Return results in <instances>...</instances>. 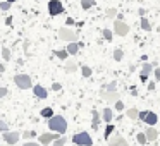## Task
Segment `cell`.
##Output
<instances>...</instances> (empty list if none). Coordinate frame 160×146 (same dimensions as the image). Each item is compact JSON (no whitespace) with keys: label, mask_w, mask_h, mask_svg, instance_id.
<instances>
[{"label":"cell","mask_w":160,"mask_h":146,"mask_svg":"<svg viewBox=\"0 0 160 146\" xmlns=\"http://www.w3.org/2000/svg\"><path fill=\"white\" fill-rule=\"evenodd\" d=\"M48 127L50 131L57 132V134H64L67 131V120L62 115H53V117L48 119Z\"/></svg>","instance_id":"1"},{"label":"cell","mask_w":160,"mask_h":146,"mask_svg":"<svg viewBox=\"0 0 160 146\" xmlns=\"http://www.w3.org/2000/svg\"><path fill=\"white\" fill-rule=\"evenodd\" d=\"M72 143L78 146H93V139L88 132H78L72 136Z\"/></svg>","instance_id":"2"},{"label":"cell","mask_w":160,"mask_h":146,"mask_svg":"<svg viewBox=\"0 0 160 146\" xmlns=\"http://www.w3.org/2000/svg\"><path fill=\"white\" fill-rule=\"evenodd\" d=\"M138 119H141L143 122H146V124L150 125V127H153V125L158 122V115L155 114V112H148V110H141L138 112Z\"/></svg>","instance_id":"3"},{"label":"cell","mask_w":160,"mask_h":146,"mask_svg":"<svg viewBox=\"0 0 160 146\" xmlns=\"http://www.w3.org/2000/svg\"><path fill=\"white\" fill-rule=\"evenodd\" d=\"M14 83L18 88H21V90H29L31 88V77L28 76V74H18V76L14 77Z\"/></svg>","instance_id":"4"},{"label":"cell","mask_w":160,"mask_h":146,"mask_svg":"<svg viewBox=\"0 0 160 146\" xmlns=\"http://www.w3.org/2000/svg\"><path fill=\"white\" fill-rule=\"evenodd\" d=\"M59 38L64 40V41H69V43L78 41L76 33H74L72 29H69V28H60V29H59Z\"/></svg>","instance_id":"5"},{"label":"cell","mask_w":160,"mask_h":146,"mask_svg":"<svg viewBox=\"0 0 160 146\" xmlns=\"http://www.w3.org/2000/svg\"><path fill=\"white\" fill-rule=\"evenodd\" d=\"M62 12H64V5L60 0H50L48 2V14L52 17H55V16L62 14Z\"/></svg>","instance_id":"6"},{"label":"cell","mask_w":160,"mask_h":146,"mask_svg":"<svg viewBox=\"0 0 160 146\" xmlns=\"http://www.w3.org/2000/svg\"><path fill=\"white\" fill-rule=\"evenodd\" d=\"M57 138H59V134H57V132H45V134H42L38 138V143L42 146H48L50 143H53Z\"/></svg>","instance_id":"7"},{"label":"cell","mask_w":160,"mask_h":146,"mask_svg":"<svg viewBox=\"0 0 160 146\" xmlns=\"http://www.w3.org/2000/svg\"><path fill=\"white\" fill-rule=\"evenodd\" d=\"M2 138H4V141L7 143V144H18L21 134H19V132H14V131H7V132H2Z\"/></svg>","instance_id":"8"},{"label":"cell","mask_w":160,"mask_h":146,"mask_svg":"<svg viewBox=\"0 0 160 146\" xmlns=\"http://www.w3.org/2000/svg\"><path fill=\"white\" fill-rule=\"evenodd\" d=\"M114 33L117 36H126L129 33V26L122 21H117V22H114Z\"/></svg>","instance_id":"9"},{"label":"cell","mask_w":160,"mask_h":146,"mask_svg":"<svg viewBox=\"0 0 160 146\" xmlns=\"http://www.w3.org/2000/svg\"><path fill=\"white\" fill-rule=\"evenodd\" d=\"M108 146H129L122 136H114V138H108Z\"/></svg>","instance_id":"10"},{"label":"cell","mask_w":160,"mask_h":146,"mask_svg":"<svg viewBox=\"0 0 160 146\" xmlns=\"http://www.w3.org/2000/svg\"><path fill=\"white\" fill-rule=\"evenodd\" d=\"M33 93H35L36 98H42V100L48 96V91H47L42 84H35V86H33Z\"/></svg>","instance_id":"11"},{"label":"cell","mask_w":160,"mask_h":146,"mask_svg":"<svg viewBox=\"0 0 160 146\" xmlns=\"http://www.w3.org/2000/svg\"><path fill=\"white\" fill-rule=\"evenodd\" d=\"M153 71V66L152 64H143V67H141V74H139V77H141V83H145L146 79H148V76H150V72Z\"/></svg>","instance_id":"12"},{"label":"cell","mask_w":160,"mask_h":146,"mask_svg":"<svg viewBox=\"0 0 160 146\" xmlns=\"http://www.w3.org/2000/svg\"><path fill=\"white\" fill-rule=\"evenodd\" d=\"M100 98H103V100H107V101H117L119 100V93L117 91H114V93H110V91H102L100 93Z\"/></svg>","instance_id":"13"},{"label":"cell","mask_w":160,"mask_h":146,"mask_svg":"<svg viewBox=\"0 0 160 146\" xmlns=\"http://www.w3.org/2000/svg\"><path fill=\"white\" fill-rule=\"evenodd\" d=\"M145 138H146V143H148V141H155V139L158 138L157 129L155 127H150V125H148V129L145 131Z\"/></svg>","instance_id":"14"},{"label":"cell","mask_w":160,"mask_h":146,"mask_svg":"<svg viewBox=\"0 0 160 146\" xmlns=\"http://www.w3.org/2000/svg\"><path fill=\"white\" fill-rule=\"evenodd\" d=\"M66 52H67V55H76V53L79 52V43H78V41L69 43V45H67V48H66Z\"/></svg>","instance_id":"15"},{"label":"cell","mask_w":160,"mask_h":146,"mask_svg":"<svg viewBox=\"0 0 160 146\" xmlns=\"http://www.w3.org/2000/svg\"><path fill=\"white\" fill-rule=\"evenodd\" d=\"M103 120L107 122V124H110L112 122V119H114V110H112L110 107H107V108H103Z\"/></svg>","instance_id":"16"},{"label":"cell","mask_w":160,"mask_h":146,"mask_svg":"<svg viewBox=\"0 0 160 146\" xmlns=\"http://www.w3.org/2000/svg\"><path fill=\"white\" fill-rule=\"evenodd\" d=\"M40 115H42V117H45V119H50V117H53V110L50 107H45V108H42V112H40Z\"/></svg>","instance_id":"17"},{"label":"cell","mask_w":160,"mask_h":146,"mask_svg":"<svg viewBox=\"0 0 160 146\" xmlns=\"http://www.w3.org/2000/svg\"><path fill=\"white\" fill-rule=\"evenodd\" d=\"M139 26H141V29H145V31H150V29H152V24H150V21H148V19H145V17H141V21H139Z\"/></svg>","instance_id":"18"},{"label":"cell","mask_w":160,"mask_h":146,"mask_svg":"<svg viewBox=\"0 0 160 146\" xmlns=\"http://www.w3.org/2000/svg\"><path fill=\"white\" fill-rule=\"evenodd\" d=\"M98 125H100V114H98L97 110H93V129L97 131Z\"/></svg>","instance_id":"19"},{"label":"cell","mask_w":160,"mask_h":146,"mask_svg":"<svg viewBox=\"0 0 160 146\" xmlns=\"http://www.w3.org/2000/svg\"><path fill=\"white\" fill-rule=\"evenodd\" d=\"M95 5V0H81V7L86 11V9H91Z\"/></svg>","instance_id":"20"},{"label":"cell","mask_w":160,"mask_h":146,"mask_svg":"<svg viewBox=\"0 0 160 146\" xmlns=\"http://www.w3.org/2000/svg\"><path fill=\"white\" fill-rule=\"evenodd\" d=\"M115 129H114V125L112 124H108L107 127H105V132H103V136H105V139H108V138H112V132H114Z\"/></svg>","instance_id":"21"},{"label":"cell","mask_w":160,"mask_h":146,"mask_svg":"<svg viewBox=\"0 0 160 146\" xmlns=\"http://www.w3.org/2000/svg\"><path fill=\"white\" fill-rule=\"evenodd\" d=\"M81 72H83V76H84V77H91V74H93V71H91L88 66H83V67H81Z\"/></svg>","instance_id":"22"},{"label":"cell","mask_w":160,"mask_h":146,"mask_svg":"<svg viewBox=\"0 0 160 146\" xmlns=\"http://www.w3.org/2000/svg\"><path fill=\"white\" fill-rule=\"evenodd\" d=\"M35 136H36V132H35V131H24V132H22V138L28 139V141H31V139L35 138Z\"/></svg>","instance_id":"23"},{"label":"cell","mask_w":160,"mask_h":146,"mask_svg":"<svg viewBox=\"0 0 160 146\" xmlns=\"http://www.w3.org/2000/svg\"><path fill=\"white\" fill-rule=\"evenodd\" d=\"M76 69H78V64H76V62H67V66H66V71H67V72H74Z\"/></svg>","instance_id":"24"},{"label":"cell","mask_w":160,"mask_h":146,"mask_svg":"<svg viewBox=\"0 0 160 146\" xmlns=\"http://www.w3.org/2000/svg\"><path fill=\"white\" fill-rule=\"evenodd\" d=\"M122 57H124V52H122V50H121V48H117V50H114V59H115V60H117V62H119V60H122Z\"/></svg>","instance_id":"25"},{"label":"cell","mask_w":160,"mask_h":146,"mask_svg":"<svg viewBox=\"0 0 160 146\" xmlns=\"http://www.w3.org/2000/svg\"><path fill=\"white\" fill-rule=\"evenodd\" d=\"M66 143H67V138H64V136H62V138H57L55 141H53V146H64Z\"/></svg>","instance_id":"26"},{"label":"cell","mask_w":160,"mask_h":146,"mask_svg":"<svg viewBox=\"0 0 160 146\" xmlns=\"http://www.w3.org/2000/svg\"><path fill=\"white\" fill-rule=\"evenodd\" d=\"M115 16H117V9H114V7L107 9V17H108V19H114Z\"/></svg>","instance_id":"27"},{"label":"cell","mask_w":160,"mask_h":146,"mask_svg":"<svg viewBox=\"0 0 160 146\" xmlns=\"http://www.w3.org/2000/svg\"><path fill=\"white\" fill-rule=\"evenodd\" d=\"M138 112L139 110H136V108H129V110H128V117L129 119H138Z\"/></svg>","instance_id":"28"},{"label":"cell","mask_w":160,"mask_h":146,"mask_svg":"<svg viewBox=\"0 0 160 146\" xmlns=\"http://www.w3.org/2000/svg\"><path fill=\"white\" fill-rule=\"evenodd\" d=\"M2 59H4L5 62H7V60H11V50H9V48L2 50Z\"/></svg>","instance_id":"29"},{"label":"cell","mask_w":160,"mask_h":146,"mask_svg":"<svg viewBox=\"0 0 160 146\" xmlns=\"http://www.w3.org/2000/svg\"><path fill=\"white\" fill-rule=\"evenodd\" d=\"M103 36H105V40H108V41H110V40L114 38V33H112L108 28H105V29H103Z\"/></svg>","instance_id":"30"},{"label":"cell","mask_w":160,"mask_h":146,"mask_svg":"<svg viewBox=\"0 0 160 146\" xmlns=\"http://www.w3.org/2000/svg\"><path fill=\"white\" fill-rule=\"evenodd\" d=\"M55 55L59 57V59H62V60H66L67 57H69V55H67V52H66V50H57V52H55Z\"/></svg>","instance_id":"31"},{"label":"cell","mask_w":160,"mask_h":146,"mask_svg":"<svg viewBox=\"0 0 160 146\" xmlns=\"http://www.w3.org/2000/svg\"><path fill=\"white\" fill-rule=\"evenodd\" d=\"M136 139H138V143H139V144H145V143H146L145 132H138V136H136Z\"/></svg>","instance_id":"32"},{"label":"cell","mask_w":160,"mask_h":146,"mask_svg":"<svg viewBox=\"0 0 160 146\" xmlns=\"http://www.w3.org/2000/svg\"><path fill=\"white\" fill-rule=\"evenodd\" d=\"M115 110H117V112H122V110H124V103H122V101L121 100H117V101H115Z\"/></svg>","instance_id":"33"},{"label":"cell","mask_w":160,"mask_h":146,"mask_svg":"<svg viewBox=\"0 0 160 146\" xmlns=\"http://www.w3.org/2000/svg\"><path fill=\"white\" fill-rule=\"evenodd\" d=\"M7 131H9V125H7V122L0 120V132H7Z\"/></svg>","instance_id":"34"},{"label":"cell","mask_w":160,"mask_h":146,"mask_svg":"<svg viewBox=\"0 0 160 146\" xmlns=\"http://www.w3.org/2000/svg\"><path fill=\"white\" fill-rule=\"evenodd\" d=\"M115 90H117V84H115V81H114V83H110V84H107V91H110V93H114Z\"/></svg>","instance_id":"35"},{"label":"cell","mask_w":160,"mask_h":146,"mask_svg":"<svg viewBox=\"0 0 160 146\" xmlns=\"http://www.w3.org/2000/svg\"><path fill=\"white\" fill-rule=\"evenodd\" d=\"M11 5L12 4H9V2H0V9H2V11H9V9H11Z\"/></svg>","instance_id":"36"},{"label":"cell","mask_w":160,"mask_h":146,"mask_svg":"<svg viewBox=\"0 0 160 146\" xmlns=\"http://www.w3.org/2000/svg\"><path fill=\"white\" fill-rule=\"evenodd\" d=\"M7 93H9V90H7V88H2V86H0V98L7 96Z\"/></svg>","instance_id":"37"},{"label":"cell","mask_w":160,"mask_h":146,"mask_svg":"<svg viewBox=\"0 0 160 146\" xmlns=\"http://www.w3.org/2000/svg\"><path fill=\"white\" fill-rule=\"evenodd\" d=\"M52 90H53V91H60V90H62V86H60L59 83H53V84H52Z\"/></svg>","instance_id":"38"},{"label":"cell","mask_w":160,"mask_h":146,"mask_svg":"<svg viewBox=\"0 0 160 146\" xmlns=\"http://www.w3.org/2000/svg\"><path fill=\"white\" fill-rule=\"evenodd\" d=\"M24 146H42L40 143H35V141H26Z\"/></svg>","instance_id":"39"},{"label":"cell","mask_w":160,"mask_h":146,"mask_svg":"<svg viewBox=\"0 0 160 146\" xmlns=\"http://www.w3.org/2000/svg\"><path fill=\"white\" fill-rule=\"evenodd\" d=\"M155 79L160 81V67H157V69H155Z\"/></svg>","instance_id":"40"},{"label":"cell","mask_w":160,"mask_h":146,"mask_svg":"<svg viewBox=\"0 0 160 146\" xmlns=\"http://www.w3.org/2000/svg\"><path fill=\"white\" fill-rule=\"evenodd\" d=\"M148 90H150V91H153V90H155V81H152V83H148Z\"/></svg>","instance_id":"41"},{"label":"cell","mask_w":160,"mask_h":146,"mask_svg":"<svg viewBox=\"0 0 160 146\" xmlns=\"http://www.w3.org/2000/svg\"><path fill=\"white\" fill-rule=\"evenodd\" d=\"M5 24L11 26V24H12V17H7V19H5Z\"/></svg>","instance_id":"42"},{"label":"cell","mask_w":160,"mask_h":146,"mask_svg":"<svg viewBox=\"0 0 160 146\" xmlns=\"http://www.w3.org/2000/svg\"><path fill=\"white\" fill-rule=\"evenodd\" d=\"M145 12H146L145 9H139V17H143V16H145Z\"/></svg>","instance_id":"43"},{"label":"cell","mask_w":160,"mask_h":146,"mask_svg":"<svg viewBox=\"0 0 160 146\" xmlns=\"http://www.w3.org/2000/svg\"><path fill=\"white\" fill-rule=\"evenodd\" d=\"M4 71H5V66L4 64H0V72H4Z\"/></svg>","instance_id":"44"},{"label":"cell","mask_w":160,"mask_h":146,"mask_svg":"<svg viewBox=\"0 0 160 146\" xmlns=\"http://www.w3.org/2000/svg\"><path fill=\"white\" fill-rule=\"evenodd\" d=\"M5 2H9V4H14V2H18V0H5Z\"/></svg>","instance_id":"45"},{"label":"cell","mask_w":160,"mask_h":146,"mask_svg":"<svg viewBox=\"0 0 160 146\" xmlns=\"http://www.w3.org/2000/svg\"><path fill=\"white\" fill-rule=\"evenodd\" d=\"M0 141H2V138H0Z\"/></svg>","instance_id":"46"}]
</instances>
